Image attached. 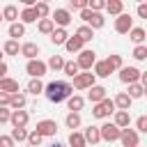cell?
Listing matches in <instances>:
<instances>
[{
  "mask_svg": "<svg viewBox=\"0 0 147 147\" xmlns=\"http://www.w3.org/2000/svg\"><path fill=\"white\" fill-rule=\"evenodd\" d=\"M48 147H64L62 142H53V145H48Z\"/></svg>",
  "mask_w": 147,
  "mask_h": 147,
  "instance_id": "cell-53",
  "label": "cell"
},
{
  "mask_svg": "<svg viewBox=\"0 0 147 147\" xmlns=\"http://www.w3.org/2000/svg\"><path fill=\"white\" fill-rule=\"evenodd\" d=\"M113 124L119 126V129H126V126L131 124V115H129V110H115V119H113Z\"/></svg>",
  "mask_w": 147,
  "mask_h": 147,
  "instance_id": "cell-20",
  "label": "cell"
},
{
  "mask_svg": "<svg viewBox=\"0 0 147 147\" xmlns=\"http://www.w3.org/2000/svg\"><path fill=\"white\" fill-rule=\"evenodd\" d=\"M67 39H69L67 28H55V30L51 32V44H55V46H64Z\"/></svg>",
  "mask_w": 147,
  "mask_h": 147,
  "instance_id": "cell-16",
  "label": "cell"
},
{
  "mask_svg": "<svg viewBox=\"0 0 147 147\" xmlns=\"http://www.w3.org/2000/svg\"><path fill=\"white\" fill-rule=\"evenodd\" d=\"M9 136H11V140H14V142H16V140H18V142H23V140H28V129H11V133H9Z\"/></svg>",
  "mask_w": 147,
  "mask_h": 147,
  "instance_id": "cell-41",
  "label": "cell"
},
{
  "mask_svg": "<svg viewBox=\"0 0 147 147\" xmlns=\"http://www.w3.org/2000/svg\"><path fill=\"white\" fill-rule=\"evenodd\" d=\"M106 7V0H87V9H92V11H101Z\"/></svg>",
  "mask_w": 147,
  "mask_h": 147,
  "instance_id": "cell-44",
  "label": "cell"
},
{
  "mask_svg": "<svg viewBox=\"0 0 147 147\" xmlns=\"http://www.w3.org/2000/svg\"><path fill=\"white\" fill-rule=\"evenodd\" d=\"M113 103H115V108H119V110H129L131 103H133V99H131L126 92H117V96L113 99Z\"/></svg>",
  "mask_w": 147,
  "mask_h": 147,
  "instance_id": "cell-18",
  "label": "cell"
},
{
  "mask_svg": "<svg viewBox=\"0 0 147 147\" xmlns=\"http://www.w3.org/2000/svg\"><path fill=\"white\" fill-rule=\"evenodd\" d=\"M9 115H11V110L7 106H0V124H7L9 122Z\"/></svg>",
  "mask_w": 147,
  "mask_h": 147,
  "instance_id": "cell-46",
  "label": "cell"
},
{
  "mask_svg": "<svg viewBox=\"0 0 147 147\" xmlns=\"http://www.w3.org/2000/svg\"><path fill=\"white\" fill-rule=\"evenodd\" d=\"M129 39L138 46V44H145V30L142 28H131L129 30Z\"/></svg>",
  "mask_w": 147,
  "mask_h": 147,
  "instance_id": "cell-34",
  "label": "cell"
},
{
  "mask_svg": "<svg viewBox=\"0 0 147 147\" xmlns=\"http://www.w3.org/2000/svg\"><path fill=\"white\" fill-rule=\"evenodd\" d=\"M119 142L124 145V147H138V142H140V138H138V131L136 129H119Z\"/></svg>",
  "mask_w": 147,
  "mask_h": 147,
  "instance_id": "cell-7",
  "label": "cell"
},
{
  "mask_svg": "<svg viewBox=\"0 0 147 147\" xmlns=\"http://www.w3.org/2000/svg\"><path fill=\"white\" fill-rule=\"evenodd\" d=\"M138 16H140V18H147V5H145V2L138 5Z\"/></svg>",
  "mask_w": 147,
  "mask_h": 147,
  "instance_id": "cell-49",
  "label": "cell"
},
{
  "mask_svg": "<svg viewBox=\"0 0 147 147\" xmlns=\"http://www.w3.org/2000/svg\"><path fill=\"white\" fill-rule=\"evenodd\" d=\"M25 103H28V96H25L23 92L9 94V108H11V110H21V108H25Z\"/></svg>",
  "mask_w": 147,
  "mask_h": 147,
  "instance_id": "cell-15",
  "label": "cell"
},
{
  "mask_svg": "<svg viewBox=\"0 0 147 147\" xmlns=\"http://www.w3.org/2000/svg\"><path fill=\"white\" fill-rule=\"evenodd\" d=\"M133 28V18H131V14H119L117 18H115V32L117 34H129V30Z\"/></svg>",
  "mask_w": 147,
  "mask_h": 147,
  "instance_id": "cell-8",
  "label": "cell"
},
{
  "mask_svg": "<svg viewBox=\"0 0 147 147\" xmlns=\"http://www.w3.org/2000/svg\"><path fill=\"white\" fill-rule=\"evenodd\" d=\"M2 51H5L7 55H18V53H21V44H18L16 39H7L5 46H2Z\"/></svg>",
  "mask_w": 147,
  "mask_h": 147,
  "instance_id": "cell-35",
  "label": "cell"
},
{
  "mask_svg": "<svg viewBox=\"0 0 147 147\" xmlns=\"http://www.w3.org/2000/svg\"><path fill=\"white\" fill-rule=\"evenodd\" d=\"M28 92H30V94H34V96H37V94H41V92H44V83H41L39 78H32V80L28 83Z\"/></svg>",
  "mask_w": 147,
  "mask_h": 147,
  "instance_id": "cell-39",
  "label": "cell"
},
{
  "mask_svg": "<svg viewBox=\"0 0 147 147\" xmlns=\"http://www.w3.org/2000/svg\"><path fill=\"white\" fill-rule=\"evenodd\" d=\"M110 113H115V103H113V99H108V96L92 106V117H96V119H103V117H108Z\"/></svg>",
  "mask_w": 147,
  "mask_h": 147,
  "instance_id": "cell-4",
  "label": "cell"
},
{
  "mask_svg": "<svg viewBox=\"0 0 147 147\" xmlns=\"http://www.w3.org/2000/svg\"><path fill=\"white\" fill-rule=\"evenodd\" d=\"M64 62H67V60H64L62 55H51V57H48V62H46V67H48V69H53V71H62Z\"/></svg>",
  "mask_w": 147,
  "mask_h": 147,
  "instance_id": "cell-31",
  "label": "cell"
},
{
  "mask_svg": "<svg viewBox=\"0 0 147 147\" xmlns=\"http://www.w3.org/2000/svg\"><path fill=\"white\" fill-rule=\"evenodd\" d=\"M25 71H28L32 78H41V76L48 71V67H46V62H41L39 57H34V60H28V64H25Z\"/></svg>",
  "mask_w": 147,
  "mask_h": 147,
  "instance_id": "cell-6",
  "label": "cell"
},
{
  "mask_svg": "<svg viewBox=\"0 0 147 147\" xmlns=\"http://www.w3.org/2000/svg\"><path fill=\"white\" fill-rule=\"evenodd\" d=\"M83 46H85V44H83L76 34H74V37H69V39L64 41V48H67L69 53H80V51H83Z\"/></svg>",
  "mask_w": 147,
  "mask_h": 147,
  "instance_id": "cell-24",
  "label": "cell"
},
{
  "mask_svg": "<svg viewBox=\"0 0 147 147\" xmlns=\"http://www.w3.org/2000/svg\"><path fill=\"white\" fill-rule=\"evenodd\" d=\"M41 138H46V136H55L57 133V122L55 119H41V122H37V129H34Z\"/></svg>",
  "mask_w": 147,
  "mask_h": 147,
  "instance_id": "cell-12",
  "label": "cell"
},
{
  "mask_svg": "<svg viewBox=\"0 0 147 147\" xmlns=\"http://www.w3.org/2000/svg\"><path fill=\"white\" fill-rule=\"evenodd\" d=\"M25 142H28L30 147H39V145H41V136H39L37 131H30V133H28V140H25Z\"/></svg>",
  "mask_w": 147,
  "mask_h": 147,
  "instance_id": "cell-43",
  "label": "cell"
},
{
  "mask_svg": "<svg viewBox=\"0 0 147 147\" xmlns=\"http://www.w3.org/2000/svg\"><path fill=\"white\" fill-rule=\"evenodd\" d=\"M69 147H87V142H85L83 133H78V131H71V133H69Z\"/></svg>",
  "mask_w": 147,
  "mask_h": 147,
  "instance_id": "cell-37",
  "label": "cell"
},
{
  "mask_svg": "<svg viewBox=\"0 0 147 147\" xmlns=\"http://www.w3.org/2000/svg\"><path fill=\"white\" fill-rule=\"evenodd\" d=\"M69 7L80 11V9H85V7H87V0H69Z\"/></svg>",
  "mask_w": 147,
  "mask_h": 147,
  "instance_id": "cell-47",
  "label": "cell"
},
{
  "mask_svg": "<svg viewBox=\"0 0 147 147\" xmlns=\"http://www.w3.org/2000/svg\"><path fill=\"white\" fill-rule=\"evenodd\" d=\"M83 138H85V142L87 145H96V142H101V136H99V126H87L85 131H83Z\"/></svg>",
  "mask_w": 147,
  "mask_h": 147,
  "instance_id": "cell-19",
  "label": "cell"
},
{
  "mask_svg": "<svg viewBox=\"0 0 147 147\" xmlns=\"http://www.w3.org/2000/svg\"><path fill=\"white\" fill-rule=\"evenodd\" d=\"M9 122H11L14 129H25L28 122H30V115H28V110H23V108H21V110H11Z\"/></svg>",
  "mask_w": 147,
  "mask_h": 147,
  "instance_id": "cell-11",
  "label": "cell"
},
{
  "mask_svg": "<svg viewBox=\"0 0 147 147\" xmlns=\"http://www.w3.org/2000/svg\"><path fill=\"white\" fill-rule=\"evenodd\" d=\"M51 21H53L57 28H67V25L74 21V16H71L69 9H55V11L51 14Z\"/></svg>",
  "mask_w": 147,
  "mask_h": 147,
  "instance_id": "cell-10",
  "label": "cell"
},
{
  "mask_svg": "<svg viewBox=\"0 0 147 147\" xmlns=\"http://www.w3.org/2000/svg\"><path fill=\"white\" fill-rule=\"evenodd\" d=\"M0 106H7V108H9V94L0 92Z\"/></svg>",
  "mask_w": 147,
  "mask_h": 147,
  "instance_id": "cell-50",
  "label": "cell"
},
{
  "mask_svg": "<svg viewBox=\"0 0 147 147\" xmlns=\"http://www.w3.org/2000/svg\"><path fill=\"white\" fill-rule=\"evenodd\" d=\"M18 18H21V23H23V25H28V23H34V21H37V14H34V9H32V7H25V9L18 14Z\"/></svg>",
  "mask_w": 147,
  "mask_h": 147,
  "instance_id": "cell-32",
  "label": "cell"
},
{
  "mask_svg": "<svg viewBox=\"0 0 147 147\" xmlns=\"http://www.w3.org/2000/svg\"><path fill=\"white\" fill-rule=\"evenodd\" d=\"M126 94H129L131 99H140V96L145 94V85H140V83H131L129 90H126Z\"/></svg>",
  "mask_w": 147,
  "mask_h": 147,
  "instance_id": "cell-38",
  "label": "cell"
},
{
  "mask_svg": "<svg viewBox=\"0 0 147 147\" xmlns=\"http://www.w3.org/2000/svg\"><path fill=\"white\" fill-rule=\"evenodd\" d=\"M18 2H21V5H25V7H34V2H37V0H18Z\"/></svg>",
  "mask_w": 147,
  "mask_h": 147,
  "instance_id": "cell-52",
  "label": "cell"
},
{
  "mask_svg": "<svg viewBox=\"0 0 147 147\" xmlns=\"http://www.w3.org/2000/svg\"><path fill=\"white\" fill-rule=\"evenodd\" d=\"M136 131H142V133L147 131V117H145V115H140V117L136 119Z\"/></svg>",
  "mask_w": 147,
  "mask_h": 147,
  "instance_id": "cell-45",
  "label": "cell"
},
{
  "mask_svg": "<svg viewBox=\"0 0 147 147\" xmlns=\"http://www.w3.org/2000/svg\"><path fill=\"white\" fill-rule=\"evenodd\" d=\"M39 2H46V5H48V2H51V0H39Z\"/></svg>",
  "mask_w": 147,
  "mask_h": 147,
  "instance_id": "cell-54",
  "label": "cell"
},
{
  "mask_svg": "<svg viewBox=\"0 0 147 147\" xmlns=\"http://www.w3.org/2000/svg\"><path fill=\"white\" fill-rule=\"evenodd\" d=\"M133 57H136V60H140V62H142V60H147V46H145V44H138V46L133 48Z\"/></svg>",
  "mask_w": 147,
  "mask_h": 147,
  "instance_id": "cell-42",
  "label": "cell"
},
{
  "mask_svg": "<svg viewBox=\"0 0 147 147\" xmlns=\"http://www.w3.org/2000/svg\"><path fill=\"white\" fill-rule=\"evenodd\" d=\"M92 67H94V71H92V74H94L96 78H108V76L113 74V69L108 67V62H106V60H96Z\"/></svg>",
  "mask_w": 147,
  "mask_h": 147,
  "instance_id": "cell-13",
  "label": "cell"
},
{
  "mask_svg": "<svg viewBox=\"0 0 147 147\" xmlns=\"http://www.w3.org/2000/svg\"><path fill=\"white\" fill-rule=\"evenodd\" d=\"M140 69L138 67H122L119 69V80L122 83H126V85H131V83H138L140 80Z\"/></svg>",
  "mask_w": 147,
  "mask_h": 147,
  "instance_id": "cell-9",
  "label": "cell"
},
{
  "mask_svg": "<svg viewBox=\"0 0 147 147\" xmlns=\"http://www.w3.org/2000/svg\"><path fill=\"white\" fill-rule=\"evenodd\" d=\"M0 14H2V21H9V23H16V21H18V9H16L14 5H7Z\"/></svg>",
  "mask_w": 147,
  "mask_h": 147,
  "instance_id": "cell-26",
  "label": "cell"
},
{
  "mask_svg": "<svg viewBox=\"0 0 147 147\" xmlns=\"http://www.w3.org/2000/svg\"><path fill=\"white\" fill-rule=\"evenodd\" d=\"M62 71L69 76V78H74L80 69H78V64H76V60H69V62H64V67H62Z\"/></svg>",
  "mask_w": 147,
  "mask_h": 147,
  "instance_id": "cell-40",
  "label": "cell"
},
{
  "mask_svg": "<svg viewBox=\"0 0 147 147\" xmlns=\"http://www.w3.org/2000/svg\"><path fill=\"white\" fill-rule=\"evenodd\" d=\"M94 62H96V53L92 48H83L78 53V57H76V64H78L80 71H92V64Z\"/></svg>",
  "mask_w": 147,
  "mask_h": 147,
  "instance_id": "cell-3",
  "label": "cell"
},
{
  "mask_svg": "<svg viewBox=\"0 0 147 147\" xmlns=\"http://www.w3.org/2000/svg\"><path fill=\"white\" fill-rule=\"evenodd\" d=\"M99 136L106 142H115V140H119V126H115L113 122H106L99 126Z\"/></svg>",
  "mask_w": 147,
  "mask_h": 147,
  "instance_id": "cell-5",
  "label": "cell"
},
{
  "mask_svg": "<svg viewBox=\"0 0 147 147\" xmlns=\"http://www.w3.org/2000/svg\"><path fill=\"white\" fill-rule=\"evenodd\" d=\"M0 57H2V55H0ZM0 62H2V60H0Z\"/></svg>",
  "mask_w": 147,
  "mask_h": 147,
  "instance_id": "cell-57",
  "label": "cell"
},
{
  "mask_svg": "<svg viewBox=\"0 0 147 147\" xmlns=\"http://www.w3.org/2000/svg\"><path fill=\"white\" fill-rule=\"evenodd\" d=\"M21 55L28 57V60H34L39 55V46L34 41H25V44H21Z\"/></svg>",
  "mask_w": 147,
  "mask_h": 147,
  "instance_id": "cell-17",
  "label": "cell"
},
{
  "mask_svg": "<svg viewBox=\"0 0 147 147\" xmlns=\"http://www.w3.org/2000/svg\"><path fill=\"white\" fill-rule=\"evenodd\" d=\"M110 16H119L124 11V0H106V7H103Z\"/></svg>",
  "mask_w": 147,
  "mask_h": 147,
  "instance_id": "cell-21",
  "label": "cell"
},
{
  "mask_svg": "<svg viewBox=\"0 0 147 147\" xmlns=\"http://www.w3.org/2000/svg\"><path fill=\"white\" fill-rule=\"evenodd\" d=\"M92 85H96V76L92 71H78L74 76V90H90Z\"/></svg>",
  "mask_w": 147,
  "mask_h": 147,
  "instance_id": "cell-2",
  "label": "cell"
},
{
  "mask_svg": "<svg viewBox=\"0 0 147 147\" xmlns=\"http://www.w3.org/2000/svg\"><path fill=\"white\" fill-rule=\"evenodd\" d=\"M2 78H7V64L5 62H0V80Z\"/></svg>",
  "mask_w": 147,
  "mask_h": 147,
  "instance_id": "cell-51",
  "label": "cell"
},
{
  "mask_svg": "<svg viewBox=\"0 0 147 147\" xmlns=\"http://www.w3.org/2000/svg\"><path fill=\"white\" fill-rule=\"evenodd\" d=\"M25 34V25L23 23H9V39H16L18 41V37H23Z\"/></svg>",
  "mask_w": 147,
  "mask_h": 147,
  "instance_id": "cell-30",
  "label": "cell"
},
{
  "mask_svg": "<svg viewBox=\"0 0 147 147\" xmlns=\"http://www.w3.org/2000/svg\"><path fill=\"white\" fill-rule=\"evenodd\" d=\"M0 147H14L11 136H0Z\"/></svg>",
  "mask_w": 147,
  "mask_h": 147,
  "instance_id": "cell-48",
  "label": "cell"
},
{
  "mask_svg": "<svg viewBox=\"0 0 147 147\" xmlns=\"http://www.w3.org/2000/svg\"><path fill=\"white\" fill-rule=\"evenodd\" d=\"M85 25H90L92 30H99V28H103V25H106V18H103V14H101V11H92Z\"/></svg>",
  "mask_w": 147,
  "mask_h": 147,
  "instance_id": "cell-22",
  "label": "cell"
},
{
  "mask_svg": "<svg viewBox=\"0 0 147 147\" xmlns=\"http://www.w3.org/2000/svg\"><path fill=\"white\" fill-rule=\"evenodd\" d=\"M106 62H108V67H110L113 71H119V69L124 67V60H122V55H117V53L108 55V57H106Z\"/></svg>",
  "mask_w": 147,
  "mask_h": 147,
  "instance_id": "cell-36",
  "label": "cell"
},
{
  "mask_svg": "<svg viewBox=\"0 0 147 147\" xmlns=\"http://www.w3.org/2000/svg\"><path fill=\"white\" fill-rule=\"evenodd\" d=\"M136 2H138V5H140V2H145V0H136Z\"/></svg>",
  "mask_w": 147,
  "mask_h": 147,
  "instance_id": "cell-55",
  "label": "cell"
},
{
  "mask_svg": "<svg viewBox=\"0 0 147 147\" xmlns=\"http://www.w3.org/2000/svg\"><path fill=\"white\" fill-rule=\"evenodd\" d=\"M0 23H2V14H0Z\"/></svg>",
  "mask_w": 147,
  "mask_h": 147,
  "instance_id": "cell-56",
  "label": "cell"
},
{
  "mask_svg": "<svg viewBox=\"0 0 147 147\" xmlns=\"http://www.w3.org/2000/svg\"><path fill=\"white\" fill-rule=\"evenodd\" d=\"M67 106H69V110H71V113H78V110H83L85 99H83V96H78V94H71V96L67 99Z\"/></svg>",
  "mask_w": 147,
  "mask_h": 147,
  "instance_id": "cell-25",
  "label": "cell"
},
{
  "mask_svg": "<svg viewBox=\"0 0 147 147\" xmlns=\"http://www.w3.org/2000/svg\"><path fill=\"white\" fill-rule=\"evenodd\" d=\"M76 37H78L83 44H87V41H92V37H94V30H92L90 25H80V28L76 30Z\"/></svg>",
  "mask_w": 147,
  "mask_h": 147,
  "instance_id": "cell-27",
  "label": "cell"
},
{
  "mask_svg": "<svg viewBox=\"0 0 147 147\" xmlns=\"http://www.w3.org/2000/svg\"><path fill=\"white\" fill-rule=\"evenodd\" d=\"M106 92H108V90H106L103 85H92V87H90V92H87V99H90L92 103H99L101 99H106V96H108Z\"/></svg>",
  "mask_w": 147,
  "mask_h": 147,
  "instance_id": "cell-14",
  "label": "cell"
},
{
  "mask_svg": "<svg viewBox=\"0 0 147 147\" xmlns=\"http://www.w3.org/2000/svg\"><path fill=\"white\" fill-rule=\"evenodd\" d=\"M64 124H67V129L76 131V129L83 124V119H80V113H69V115L64 117Z\"/></svg>",
  "mask_w": 147,
  "mask_h": 147,
  "instance_id": "cell-28",
  "label": "cell"
},
{
  "mask_svg": "<svg viewBox=\"0 0 147 147\" xmlns=\"http://www.w3.org/2000/svg\"><path fill=\"white\" fill-rule=\"evenodd\" d=\"M32 9H34V14H37V21H39V18H48V16H51V7H48L46 2H39V0H37Z\"/></svg>",
  "mask_w": 147,
  "mask_h": 147,
  "instance_id": "cell-29",
  "label": "cell"
},
{
  "mask_svg": "<svg viewBox=\"0 0 147 147\" xmlns=\"http://www.w3.org/2000/svg\"><path fill=\"white\" fill-rule=\"evenodd\" d=\"M0 92H5V94L18 92V80H14V78H2V80H0Z\"/></svg>",
  "mask_w": 147,
  "mask_h": 147,
  "instance_id": "cell-23",
  "label": "cell"
},
{
  "mask_svg": "<svg viewBox=\"0 0 147 147\" xmlns=\"http://www.w3.org/2000/svg\"><path fill=\"white\" fill-rule=\"evenodd\" d=\"M37 30H39L41 34H51V32L55 30V23H53L51 18H39V23H37Z\"/></svg>",
  "mask_w": 147,
  "mask_h": 147,
  "instance_id": "cell-33",
  "label": "cell"
},
{
  "mask_svg": "<svg viewBox=\"0 0 147 147\" xmlns=\"http://www.w3.org/2000/svg\"><path fill=\"white\" fill-rule=\"evenodd\" d=\"M44 94L51 103H62L74 94V87L67 80H51L48 85H44Z\"/></svg>",
  "mask_w": 147,
  "mask_h": 147,
  "instance_id": "cell-1",
  "label": "cell"
}]
</instances>
